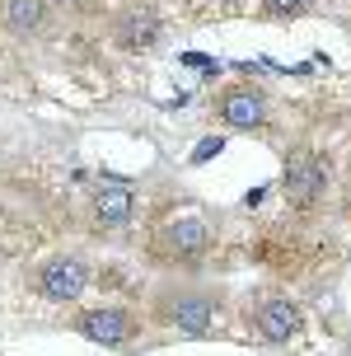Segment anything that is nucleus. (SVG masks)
Returning a JSON list of instances; mask_svg holds the SVG:
<instances>
[{
    "mask_svg": "<svg viewBox=\"0 0 351 356\" xmlns=\"http://www.w3.org/2000/svg\"><path fill=\"white\" fill-rule=\"evenodd\" d=\"M155 319L183 338H206L220 319V296L206 286H164L155 296Z\"/></svg>",
    "mask_w": 351,
    "mask_h": 356,
    "instance_id": "1",
    "label": "nucleus"
},
{
    "mask_svg": "<svg viewBox=\"0 0 351 356\" xmlns=\"http://www.w3.org/2000/svg\"><path fill=\"white\" fill-rule=\"evenodd\" d=\"M328 160L318 150H295L286 155V169H281V193H286V207L291 211H314L318 202L328 197Z\"/></svg>",
    "mask_w": 351,
    "mask_h": 356,
    "instance_id": "2",
    "label": "nucleus"
},
{
    "mask_svg": "<svg viewBox=\"0 0 351 356\" xmlns=\"http://www.w3.org/2000/svg\"><path fill=\"white\" fill-rule=\"evenodd\" d=\"M75 333L85 342H94V347H126V342H136L145 333V323L126 305H94V309L75 314Z\"/></svg>",
    "mask_w": 351,
    "mask_h": 356,
    "instance_id": "3",
    "label": "nucleus"
},
{
    "mask_svg": "<svg viewBox=\"0 0 351 356\" xmlns=\"http://www.w3.org/2000/svg\"><path fill=\"white\" fill-rule=\"evenodd\" d=\"M267 113H272V104H267L263 85H225L211 104V118L229 131H263Z\"/></svg>",
    "mask_w": 351,
    "mask_h": 356,
    "instance_id": "4",
    "label": "nucleus"
},
{
    "mask_svg": "<svg viewBox=\"0 0 351 356\" xmlns=\"http://www.w3.org/2000/svg\"><path fill=\"white\" fill-rule=\"evenodd\" d=\"M211 249V225L202 216H178L169 225H159L150 239V253L159 263H197Z\"/></svg>",
    "mask_w": 351,
    "mask_h": 356,
    "instance_id": "5",
    "label": "nucleus"
},
{
    "mask_svg": "<svg viewBox=\"0 0 351 356\" xmlns=\"http://www.w3.org/2000/svg\"><path fill=\"white\" fill-rule=\"evenodd\" d=\"M248 328L267 342V347H286V342L300 338V328H304V309H300L291 296H267L248 309Z\"/></svg>",
    "mask_w": 351,
    "mask_h": 356,
    "instance_id": "6",
    "label": "nucleus"
},
{
    "mask_svg": "<svg viewBox=\"0 0 351 356\" xmlns=\"http://www.w3.org/2000/svg\"><path fill=\"white\" fill-rule=\"evenodd\" d=\"M131 216H136V183L104 174L94 183V193H89V220L99 230H122Z\"/></svg>",
    "mask_w": 351,
    "mask_h": 356,
    "instance_id": "7",
    "label": "nucleus"
},
{
    "mask_svg": "<svg viewBox=\"0 0 351 356\" xmlns=\"http://www.w3.org/2000/svg\"><path fill=\"white\" fill-rule=\"evenodd\" d=\"M159 38H164V19H159L155 5H122L117 15H113V42L122 47V52H155Z\"/></svg>",
    "mask_w": 351,
    "mask_h": 356,
    "instance_id": "8",
    "label": "nucleus"
},
{
    "mask_svg": "<svg viewBox=\"0 0 351 356\" xmlns=\"http://www.w3.org/2000/svg\"><path fill=\"white\" fill-rule=\"evenodd\" d=\"M38 296L42 300H52V305H75L80 296H85V286H89V267L80 263V258H70V253H61V258H47V263L38 267Z\"/></svg>",
    "mask_w": 351,
    "mask_h": 356,
    "instance_id": "9",
    "label": "nucleus"
},
{
    "mask_svg": "<svg viewBox=\"0 0 351 356\" xmlns=\"http://www.w3.org/2000/svg\"><path fill=\"white\" fill-rule=\"evenodd\" d=\"M47 24V5L42 0H0V29L15 38H28Z\"/></svg>",
    "mask_w": 351,
    "mask_h": 356,
    "instance_id": "10",
    "label": "nucleus"
},
{
    "mask_svg": "<svg viewBox=\"0 0 351 356\" xmlns=\"http://www.w3.org/2000/svg\"><path fill=\"white\" fill-rule=\"evenodd\" d=\"M314 10V0H263V19H300Z\"/></svg>",
    "mask_w": 351,
    "mask_h": 356,
    "instance_id": "11",
    "label": "nucleus"
},
{
    "mask_svg": "<svg viewBox=\"0 0 351 356\" xmlns=\"http://www.w3.org/2000/svg\"><path fill=\"white\" fill-rule=\"evenodd\" d=\"M239 5H244V0H193V10L202 19H225V15H234Z\"/></svg>",
    "mask_w": 351,
    "mask_h": 356,
    "instance_id": "12",
    "label": "nucleus"
},
{
    "mask_svg": "<svg viewBox=\"0 0 351 356\" xmlns=\"http://www.w3.org/2000/svg\"><path fill=\"white\" fill-rule=\"evenodd\" d=\"M220 150H225V136H202V141L193 145V160H188V164H211Z\"/></svg>",
    "mask_w": 351,
    "mask_h": 356,
    "instance_id": "13",
    "label": "nucleus"
},
{
    "mask_svg": "<svg viewBox=\"0 0 351 356\" xmlns=\"http://www.w3.org/2000/svg\"><path fill=\"white\" fill-rule=\"evenodd\" d=\"M178 61H183V66H193V71H202V75H211V80L220 75V61H215V56H202V52H183Z\"/></svg>",
    "mask_w": 351,
    "mask_h": 356,
    "instance_id": "14",
    "label": "nucleus"
},
{
    "mask_svg": "<svg viewBox=\"0 0 351 356\" xmlns=\"http://www.w3.org/2000/svg\"><path fill=\"white\" fill-rule=\"evenodd\" d=\"M267 193H272V183H258V188H248V193H244V207H248V211H253V207H263Z\"/></svg>",
    "mask_w": 351,
    "mask_h": 356,
    "instance_id": "15",
    "label": "nucleus"
},
{
    "mask_svg": "<svg viewBox=\"0 0 351 356\" xmlns=\"http://www.w3.org/2000/svg\"><path fill=\"white\" fill-rule=\"evenodd\" d=\"M342 202H347V216H351V183H347V197H342Z\"/></svg>",
    "mask_w": 351,
    "mask_h": 356,
    "instance_id": "16",
    "label": "nucleus"
},
{
    "mask_svg": "<svg viewBox=\"0 0 351 356\" xmlns=\"http://www.w3.org/2000/svg\"><path fill=\"white\" fill-rule=\"evenodd\" d=\"M61 5H94V0H61Z\"/></svg>",
    "mask_w": 351,
    "mask_h": 356,
    "instance_id": "17",
    "label": "nucleus"
}]
</instances>
